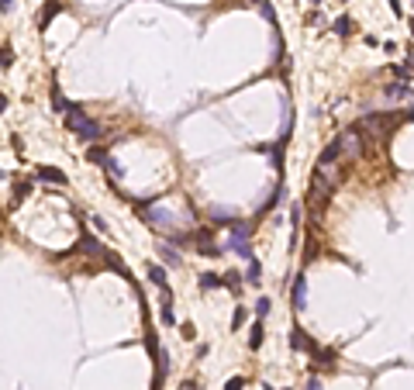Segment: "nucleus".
<instances>
[{"instance_id":"24","label":"nucleus","mask_w":414,"mask_h":390,"mask_svg":"<svg viewBox=\"0 0 414 390\" xmlns=\"http://www.w3.org/2000/svg\"><path fill=\"white\" fill-rule=\"evenodd\" d=\"M307 390H321V383H317L314 376H311V380H307Z\"/></svg>"},{"instance_id":"23","label":"nucleus","mask_w":414,"mask_h":390,"mask_svg":"<svg viewBox=\"0 0 414 390\" xmlns=\"http://www.w3.org/2000/svg\"><path fill=\"white\" fill-rule=\"evenodd\" d=\"M387 4H390V11H394V14H400V0H387Z\"/></svg>"},{"instance_id":"17","label":"nucleus","mask_w":414,"mask_h":390,"mask_svg":"<svg viewBox=\"0 0 414 390\" xmlns=\"http://www.w3.org/2000/svg\"><path fill=\"white\" fill-rule=\"evenodd\" d=\"M259 273H262V266H259L256 259H249V273H245V280H249V283H259Z\"/></svg>"},{"instance_id":"4","label":"nucleus","mask_w":414,"mask_h":390,"mask_svg":"<svg viewBox=\"0 0 414 390\" xmlns=\"http://www.w3.org/2000/svg\"><path fill=\"white\" fill-rule=\"evenodd\" d=\"M338 156H342V142L335 138V142H332V145H328V149L317 156V169H332V162H335Z\"/></svg>"},{"instance_id":"20","label":"nucleus","mask_w":414,"mask_h":390,"mask_svg":"<svg viewBox=\"0 0 414 390\" xmlns=\"http://www.w3.org/2000/svg\"><path fill=\"white\" fill-rule=\"evenodd\" d=\"M245 387V380H242V376H235V380H228V383H224V390H242Z\"/></svg>"},{"instance_id":"5","label":"nucleus","mask_w":414,"mask_h":390,"mask_svg":"<svg viewBox=\"0 0 414 390\" xmlns=\"http://www.w3.org/2000/svg\"><path fill=\"white\" fill-rule=\"evenodd\" d=\"M35 176H38V180H45V183H56V187H62V183H66V173H59L56 166H38V169H35Z\"/></svg>"},{"instance_id":"7","label":"nucleus","mask_w":414,"mask_h":390,"mask_svg":"<svg viewBox=\"0 0 414 390\" xmlns=\"http://www.w3.org/2000/svg\"><path fill=\"white\" fill-rule=\"evenodd\" d=\"M290 345H294L297 352H314V349H317L314 342H307V335L300 332V328H294V332H290Z\"/></svg>"},{"instance_id":"9","label":"nucleus","mask_w":414,"mask_h":390,"mask_svg":"<svg viewBox=\"0 0 414 390\" xmlns=\"http://www.w3.org/2000/svg\"><path fill=\"white\" fill-rule=\"evenodd\" d=\"M332 31H335L338 38H349V35H352V21H349V18H335Z\"/></svg>"},{"instance_id":"16","label":"nucleus","mask_w":414,"mask_h":390,"mask_svg":"<svg viewBox=\"0 0 414 390\" xmlns=\"http://www.w3.org/2000/svg\"><path fill=\"white\" fill-rule=\"evenodd\" d=\"M52 104H56V111H69V107H73V104H66V97H62V90H59V86L52 90Z\"/></svg>"},{"instance_id":"8","label":"nucleus","mask_w":414,"mask_h":390,"mask_svg":"<svg viewBox=\"0 0 414 390\" xmlns=\"http://www.w3.org/2000/svg\"><path fill=\"white\" fill-rule=\"evenodd\" d=\"M387 97L407 100V97H411V86H407V83H390V86H387Z\"/></svg>"},{"instance_id":"3","label":"nucleus","mask_w":414,"mask_h":390,"mask_svg":"<svg viewBox=\"0 0 414 390\" xmlns=\"http://www.w3.org/2000/svg\"><path fill=\"white\" fill-rule=\"evenodd\" d=\"M142 218H145L152 228H159V232H169V228H173V214H169L166 207H159V204H152V207H142Z\"/></svg>"},{"instance_id":"11","label":"nucleus","mask_w":414,"mask_h":390,"mask_svg":"<svg viewBox=\"0 0 414 390\" xmlns=\"http://www.w3.org/2000/svg\"><path fill=\"white\" fill-rule=\"evenodd\" d=\"M221 283H224V280H221L217 273H204L200 276V290H214V287H221Z\"/></svg>"},{"instance_id":"26","label":"nucleus","mask_w":414,"mask_h":390,"mask_svg":"<svg viewBox=\"0 0 414 390\" xmlns=\"http://www.w3.org/2000/svg\"><path fill=\"white\" fill-rule=\"evenodd\" d=\"M411 31H414V18H411Z\"/></svg>"},{"instance_id":"14","label":"nucleus","mask_w":414,"mask_h":390,"mask_svg":"<svg viewBox=\"0 0 414 390\" xmlns=\"http://www.w3.org/2000/svg\"><path fill=\"white\" fill-rule=\"evenodd\" d=\"M262 345V321L252 325V335H249V349H259Z\"/></svg>"},{"instance_id":"15","label":"nucleus","mask_w":414,"mask_h":390,"mask_svg":"<svg viewBox=\"0 0 414 390\" xmlns=\"http://www.w3.org/2000/svg\"><path fill=\"white\" fill-rule=\"evenodd\" d=\"M269 308H273V304H269V297H259V300H256V308H252V311H256V314H259V321H262V318L269 314Z\"/></svg>"},{"instance_id":"13","label":"nucleus","mask_w":414,"mask_h":390,"mask_svg":"<svg viewBox=\"0 0 414 390\" xmlns=\"http://www.w3.org/2000/svg\"><path fill=\"white\" fill-rule=\"evenodd\" d=\"M86 159H90V162H104V166L111 162V159H107V152H104L100 145H90V149H86Z\"/></svg>"},{"instance_id":"10","label":"nucleus","mask_w":414,"mask_h":390,"mask_svg":"<svg viewBox=\"0 0 414 390\" xmlns=\"http://www.w3.org/2000/svg\"><path fill=\"white\" fill-rule=\"evenodd\" d=\"M149 280L156 283L159 290H166V270H162V266H152V263H149Z\"/></svg>"},{"instance_id":"25","label":"nucleus","mask_w":414,"mask_h":390,"mask_svg":"<svg viewBox=\"0 0 414 390\" xmlns=\"http://www.w3.org/2000/svg\"><path fill=\"white\" fill-rule=\"evenodd\" d=\"M407 56H411V59H407V62H411V66H414V49H407Z\"/></svg>"},{"instance_id":"27","label":"nucleus","mask_w":414,"mask_h":390,"mask_svg":"<svg viewBox=\"0 0 414 390\" xmlns=\"http://www.w3.org/2000/svg\"><path fill=\"white\" fill-rule=\"evenodd\" d=\"M311 4H321V0H311Z\"/></svg>"},{"instance_id":"21","label":"nucleus","mask_w":414,"mask_h":390,"mask_svg":"<svg viewBox=\"0 0 414 390\" xmlns=\"http://www.w3.org/2000/svg\"><path fill=\"white\" fill-rule=\"evenodd\" d=\"M28 190H31V183H18V190H14L18 197H14V200H24V194H28Z\"/></svg>"},{"instance_id":"22","label":"nucleus","mask_w":414,"mask_h":390,"mask_svg":"<svg viewBox=\"0 0 414 390\" xmlns=\"http://www.w3.org/2000/svg\"><path fill=\"white\" fill-rule=\"evenodd\" d=\"M0 11H4V14H11V11H14V0H0Z\"/></svg>"},{"instance_id":"18","label":"nucleus","mask_w":414,"mask_h":390,"mask_svg":"<svg viewBox=\"0 0 414 390\" xmlns=\"http://www.w3.org/2000/svg\"><path fill=\"white\" fill-rule=\"evenodd\" d=\"M245 318H249V314H245V308H235V318H232V328H242V325H245Z\"/></svg>"},{"instance_id":"28","label":"nucleus","mask_w":414,"mask_h":390,"mask_svg":"<svg viewBox=\"0 0 414 390\" xmlns=\"http://www.w3.org/2000/svg\"><path fill=\"white\" fill-rule=\"evenodd\" d=\"M342 4H345V0H342Z\"/></svg>"},{"instance_id":"6","label":"nucleus","mask_w":414,"mask_h":390,"mask_svg":"<svg viewBox=\"0 0 414 390\" xmlns=\"http://www.w3.org/2000/svg\"><path fill=\"white\" fill-rule=\"evenodd\" d=\"M304 304H307V280H304V273L294 280V308L297 311H304Z\"/></svg>"},{"instance_id":"19","label":"nucleus","mask_w":414,"mask_h":390,"mask_svg":"<svg viewBox=\"0 0 414 390\" xmlns=\"http://www.w3.org/2000/svg\"><path fill=\"white\" fill-rule=\"evenodd\" d=\"M56 11H59V4H56V0H52V4H49V11H45V18H41V28H45V24H49V21L56 18Z\"/></svg>"},{"instance_id":"12","label":"nucleus","mask_w":414,"mask_h":390,"mask_svg":"<svg viewBox=\"0 0 414 390\" xmlns=\"http://www.w3.org/2000/svg\"><path fill=\"white\" fill-rule=\"evenodd\" d=\"M159 252H162V263H166V266H179V252L173 249V245H162Z\"/></svg>"},{"instance_id":"2","label":"nucleus","mask_w":414,"mask_h":390,"mask_svg":"<svg viewBox=\"0 0 414 390\" xmlns=\"http://www.w3.org/2000/svg\"><path fill=\"white\" fill-rule=\"evenodd\" d=\"M249 232H252V228H249V225H242V221L228 228V249H232L235 255H242V259H252V249H249Z\"/></svg>"},{"instance_id":"1","label":"nucleus","mask_w":414,"mask_h":390,"mask_svg":"<svg viewBox=\"0 0 414 390\" xmlns=\"http://www.w3.org/2000/svg\"><path fill=\"white\" fill-rule=\"evenodd\" d=\"M66 128H69V132H76L83 142H97V138H100V124L90 114H83L79 107H69V111H66Z\"/></svg>"}]
</instances>
